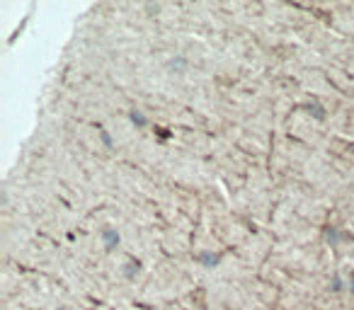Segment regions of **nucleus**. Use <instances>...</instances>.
I'll return each instance as SVG.
<instances>
[]
</instances>
